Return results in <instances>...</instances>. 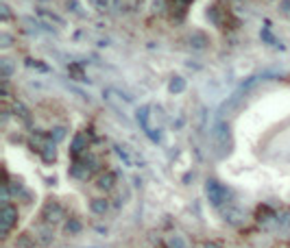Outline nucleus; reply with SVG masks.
<instances>
[{"instance_id":"obj_1","label":"nucleus","mask_w":290,"mask_h":248,"mask_svg":"<svg viewBox=\"0 0 290 248\" xmlns=\"http://www.w3.org/2000/svg\"><path fill=\"white\" fill-rule=\"evenodd\" d=\"M207 198L212 205L219 207L227 200V189H225L219 181H207Z\"/></svg>"},{"instance_id":"obj_2","label":"nucleus","mask_w":290,"mask_h":248,"mask_svg":"<svg viewBox=\"0 0 290 248\" xmlns=\"http://www.w3.org/2000/svg\"><path fill=\"white\" fill-rule=\"evenodd\" d=\"M16 222H18V211H16V207H11L9 202H7L3 207V214H0V229H3V235H7Z\"/></svg>"},{"instance_id":"obj_3","label":"nucleus","mask_w":290,"mask_h":248,"mask_svg":"<svg viewBox=\"0 0 290 248\" xmlns=\"http://www.w3.org/2000/svg\"><path fill=\"white\" fill-rule=\"evenodd\" d=\"M44 216H46V220H48V222H53V224H55V222H59V220H61V216H63V214H61V209L57 207V205H48V209H46V214H44Z\"/></svg>"},{"instance_id":"obj_4","label":"nucleus","mask_w":290,"mask_h":248,"mask_svg":"<svg viewBox=\"0 0 290 248\" xmlns=\"http://www.w3.org/2000/svg\"><path fill=\"white\" fill-rule=\"evenodd\" d=\"M114 181H116V179H114V174H105V177L98 181V185H100V187H105V189H112Z\"/></svg>"},{"instance_id":"obj_5","label":"nucleus","mask_w":290,"mask_h":248,"mask_svg":"<svg viewBox=\"0 0 290 248\" xmlns=\"http://www.w3.org/2000/svg\"><path fill=\"white\" fill-rule=\"evenodd\" d=\"M170 248H188V244H186V239L181 235H175L170 239Z\"/></svg>"},{"instance_id":"obj_6","label":"nucleus","mask_w":290,"mask_h":248,"mask_svg":"<svg viewBox=\"0 0 290 248\" xmlns=\"http://www.w3.org/2000/svg\"><path fill=\"white\" fill-rule=\"evenodd\" d=\"M90 3H92V7H94V9H98V11H105L107 7H110V3H112V0H90Z\"/></svg>"},{"instance_id":"obj_7","label":"nucleus","mask_w":290,"mask_h":248,"mask_svg":"<svg viewBox=\"0 0 290 248\" xmlns=\"http://www.w3.org/2000/svg\"><path fill=\"white\" fill-rule=\"evenodd\" d=\"M81 148H83V135H77L75 137V144H72V152H81Z\"/></svg>"},{"instance_id":"obj_8","label":"nucleus","mask_w":290,"mask_h":248,"mask_svg":"<svg viewBox=\"0 0 290 248\" xmlns=\"http://www.w3.org/2000/svg\"><path fill=\"white\" fill-rule=\"evenodd\" d=\"M92 209L96 211V214H103V211L107 209V202H105V200H94V202H92Z\"/></svg>"},{"instance_id":"obj_9","label":"nucleus","mask_w":290,"mask_h":248,"mask_svg":"<svg viewBox=\"0 0 290 248\" xmlns=\"http://www.w3.org/2000/svg\"><path fill=\"white\" fill-rule=\"evenodd\" d=\"M0 65H3V74H5V76H9V74H11V70H13L11 61H9V59H3V61H0Z\"/></svg>"},{"instance_id":"obj_10","label":"nucleus","mask_w":290,"mask_h":248,"mask_svg":"<svg viewBox=\"0 0 290 248\" xmlns=\"http://www.w3.org/2000/svg\"><path fill=\"white\" fill-rule=\"evenodd\" d=\"M184 85H186V83H184V78H175L170 87H172V92H181V90H184Z\"/></svg>"},{"instance_id":"obj_11","label":"nucleus","mask_w":290,"mask_h":248,"mask_svg":"<svg viewBox=\"0 0 290 248\" xmlns=\"http://www.w3.org/2000/svg\"><path fill=\"white\" fill-rule=\"evenodd\" d=\"M40 239H42V242H50V239H53V235H50L48 229H40Z\"/></svg>"},{"instance_id":"obj_12","label":"nucleus","mask_w":290,"mask_h":248,"mask_svg":"<svg viewBox=\"0 0 290 248\" xmlns=\"http://www.w3.org/2000/svg\"><path fill=\"white\" fill-rule=\"evenodd\" d=\"M68 231L77 233V231H79V222H68Z\"/></svg>"},{"instance_id":"obj_13","label":"nucleus","mask_w":290,"mask_h":248,"mask_svg":"<svg viewBox=\"0 0 290 248\" xmlns=\"http://www.w3.org/2000/svg\"><path fill=\"white\" fill-rule=\"evenodd\" d=\"M281 9H284L286 13L290 11V0H284V5H281Z\"/></svg>"},{"instance_id":"obj_14","label":"nucleus","mask_w":290,"mask_h":248,"mask_svg":"<svg viewBox=\"0 0 290 248\" xmlns=\"http://www.w3.org/2000/svg\"><path fill=\"white\" fill-rule=\"evenodd\" d=\"M177 3H181V5H188V3H192V0H177Z\"/></svg>"},{"instance_id":"obj_15","label":"nucleus","mask_w":290,"mask_h":248,"mask_svg":"<svg viewBox=\"0 0 290 248\" xmlns=\"http://www.w3.org/2000/svg\"><path fill=\"white\" fill-rule=\"evenodd\" d=\"M205 248H216V244H207V246H205Z\"/></svg>"}]
</instances>
